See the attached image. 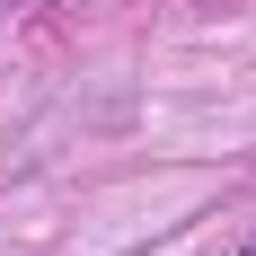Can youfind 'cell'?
Listing matches in <instances>:
<instances>
[{
    "instance_id": "cell-1",
    "label": "cell",
    "mask_w": 256,
    "mask_h": 256,
    "mask_svg": "<svg viewBox=\"0 0 256 256\" xmlns=\"http://www.w3.org/2000/svg\"><path fill=\"white\" fill-rule=\"evenodd\" d=\"M18 9H26V0H0V26H9V18H18Z\"/></svg>"
},
{
    "instance_id": "cell-2",
    "label": "cell",
    "mask_w": 256,
    "mask_h": 256,
    "mask_svg": "<svg viewBox=\"0 0 256 256\" xmlns=\"http://www.w3.org/2000/svg\"><path fill=\"white\" fill-rule=\"evenodd\" d=\"M230 256H256V238H238V248H230Z\"/></svg>"
}]
</instances>
